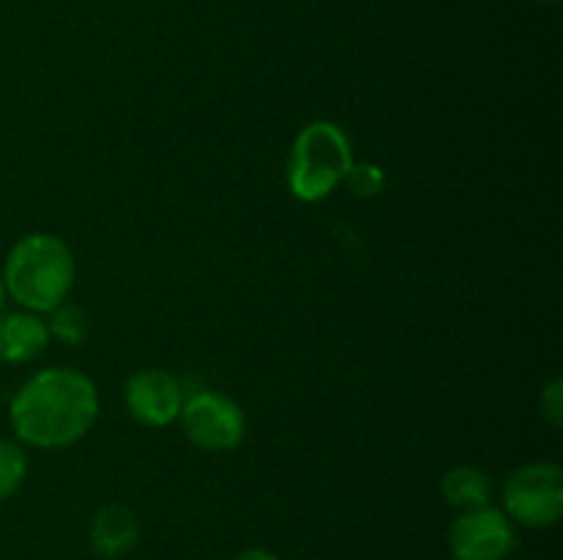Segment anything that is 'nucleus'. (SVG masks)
I'll return each mask as SVG.
<instances>
[{
  "instance_id": "1",
  "label": "nucleus",
  "mask_w": 563,
  "mask_h": 560,
  "mask_svg": "<svg viewBox=\"0 0 563 560\" xmlns=\"http://www.w3.org/2000/svg\"><path fill=\"white\" fill-rule=\"evenodd\" d=\"M97 417V384L75 368H44L33 373L9 404V421L16 439L42 450L80 443Z\"/></svg>"
},
{
  "instance_id": "2",
  "label": "nucleus",
  "mask_w": 563,
  "mask_h": 560,
  "mask_svg": "<svg viewBox=\"0 0 563 560\" xmlns=\"http://www.w3.org/2000/svg\"><path fill=\"white\" fill-rule=\"evenodd\" d=\"M5 296L22 311L49 313L66 302L75 285V256L55 234H25L14 242L3 261Z\"/></svg>"
},
{
  "instance_id": "3",
  "label": "nucleus",
  "mask_w": 563,
  "mask_h": 560,
  "mask_svg": "<svg viewBox=\"0 0 563 560\" xmlns=\"http://www.w3.org/2000/svg\"><path fill=\"white\" fill-rule=\"evenodd\" d=\"M350 135L335 121H311L291 143L286 184L302 203L324 201L352 168Z\"/></svg>"
},
{
  "instance_id": "4",
  "label": "nucleus",
  "mask_w": 563,
  "mask_h": 560,
  "mask_svg": "<svg viewBox=\"0 0 563 560\" xmlns=\"http://www.w3.org/2000/svg\"><path fill=\"white\" fill-rule=\"evenodd\" d=\"M504 514L520 525L544 530L563 516V472L553 461H533L504 483Z\"/></svg>"
},
{
  "instance_id": "5",
  "label": "nucleus",
  "mask_w": 563,
  "mask_h": 560,
  "mask_svg": "<svg viewBox=\"0 0 563 560\" xmlns=\"http://www.w3.org/2000/svg\"><path fill=\"white\" fill-rule=\"evenodd\" d=\"M187 439L201 450H234L245 439V412L231 395L218 390H198L185 399L179 412Z\"/></svg>"
},
{
  "instance_id": "6",
  "label": "nucleus",
  "mask_w": 563,
  "mask_h": 560,
  "mask_svg": "<svg viewBox=\"0 0 563 560\" xmlns=\"http://www.w3.org/2000/svg\"><path fill=\"white\" fill-rule=\"evenodd\" d=\"M517 547V533L504 511H462L449 527V549L454 560H506Z\"/></svg>"
},
{
  "instance_id": "7",
  "label": "nucleus",
  "mask_w": 563,
  "mask_h": 560,
  "mask_svg": "<svg viewBox=\"0 0 563 560\" xmlns=\"http://www.w3.org/2000/svg\"><path fill=\"white\" fill-rule=\"evenodd\" d=\"M124 401L130 415L141 426L163 428L179 421L185 390L176 382V377H170L163 368H141L126 379Z\"/></svg>"
},
{
  "instance_id": "8",
  "label": "nucleus",
  "mask_w": 563,
  "mask_h": 560,
  "mask_svg": "<svg viewBox=\"0 0 563 560\" xmlns=\"http://www.w3.org/2000/svg\"><path fill=\"white\" fill-rule=\"evenodd\" d=\"M141 527L137 516L126 505L110 503L99 508L91 519V547L99 558H124L135 549Z\"/></svg>"
},
{
  "instance_id": "9",
  "label": "nucleus",
  "mask_w": 563,
  "mask_h": 560,
  "mask_svg": "<svg viewBox=\"0 0 563 560\" xmlns=\"http://www.w3.org/2000/svg\"><path fill=\"white\" fill-rule=\"evenodd\" d=\"M47 340V322H42L38 313L14 311L9 316H0V360L3 362L20 366V362L36 360Z\"/></svg>"
},
{
  "instance_id": "10",
  "label": "nucleus",
  "mask_w": 563,
  "mask_h": 560,
  "mask_svg": "<svg viewBox=\"0 0 563 560\" xmlns=\"http://www.w3.org/2000/svg\"><path fill=\"white\" fill-rule=\"evenodd\" d=\"M440 494H443L445 503L451 508L460 511H473V508H484L493 500V481L484 470L471 464H460L451 467L449 472L440 481Z\"/></svg>"
},
{
  "instance_id": "11",
  "label": "nucleus",
  "mask_w": 563,
  "mask_h": 560,
  "mask_svg": "<svg viewBox=\"0 0 563 560\" xmlns=\"http://www.w3.org/2000/svg\"><path fill=\"white\" fill-rule=\"evenodd\" d=\"M27 475V456L20 443L0 437V503L20 492Z\"/></svg>"
},
{
  "instance_id": "12",
  "label": "nucleus",
  "mask_w": 563,
  "mask_h": 560,
  "mask_svg": "<svg viewBox=\"0 0 563 560\" xmlns=\"http://www.w3.org/2000/svg\"><path fill=\"white\" fill-rule=\"evenodd\" d=\"M49 313H53V318L47 322V333L55 335L58 340H64L66 346H80L82 340L88 338L91 324H88V316L82 307L60 302V305Z\"/></svg>"
},
{
  "instance_id": "13",
  "label": "nucleus",
  "mask_w": 563,
  "mask_h": 560,
  "mask_svg": "<svg viewBox=\"0 0 563 560\" xmlns=\"http://www.w3.org/2000/svg\"><path fill=\"white\" fill-rule=\"evenodd\" d=\"M344 181L357 198H374L383 192L385 173H383V168L374 163H352L350 173H346Z\"/></svg>"
},
{
  "instance_id": "14",
  "label": "nucleus",
  "mask_w": 563,
  "mask_h": 560,
  "mask_svg": "<svg viewBox=\"0 0 563 560\" xmlns=\"http://www.w3.org/2000/svg\"><path fill=\"white\" fill-rule=\"evenodd\" d=\"M539 406H542V415L548 417L553 426H561L563 423V379H553V382L542 390V401H539Z\"/></svg>"
},
{
  "instance_id": "15",
  "label": "nucleus",
  "mask_w": 563,
  "mask_h": 560,
  "mask_svg": "<svg viewBox=\"0 0 563 560\" xmlns=\"http://www.w3.org/2000/svg\"><path fill=\"white\" fill-rule=\"evenodd\" d=\"M231 560H280V558L264 547H247V549H242V552H236Z\"/></svg>"
},
{
  "instance_id": "16",
  "label": "nucleus",
  "mask_w": 563,
  "mask_h": 560,
  "mask_svg": "<svg viewBox=\"0 0 563 560\" xmlns=\"http://www.w3.org/2000/svg\"><path fill=\"white\" fill-rule=\"evenodd\" d=\"M3 302H5V289H3V280H0V311H3Z\"/></svg>"
},
{
  "instance_id": "17",
  "label": "nucleus",
  "mask_w": 563,
  "mask_h": 560,
  "mask_svg": "<svg viewBox=\"0 0 563 560\" xmlns=\"http://www.w3.org/2000/svg\"><path fill=\"white\" fill-rule=\"evenodd\" d=\"M542 3H555V0H542Z\"/></svg>"
}]
</instances>
